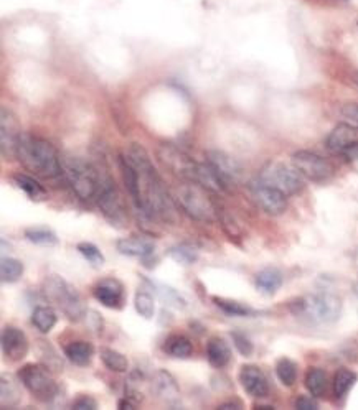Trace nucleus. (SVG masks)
<instances>
[{"label":"nucleus","mask_w":358,"mask_h":410,"mask_svg":"<svg viewBox=\"0 0 358 410\" xmlns=\"http://www.w3.org/2000/svg\"><path fill=\"white\" fill-rule=\"evenodd\" d=\"M126 160L133 165L139 180V213L147 217H159L162 221L176 220V209H173L172 199L165 190L162 180L157 175L154 165L146 148L133 143L126 154H122Z\"/></svg>","instance_id":"1"},{"label":"nucleus","mask_w":358,"mask_h":410,"mask_svg":"<svg viewBox=\"0 0 358 410\" xmlns=\"http://www.w3.org/2000/svg\"><path fill=\"white\" fill-rule=\"evenodd\" d=\"M17 159L25 168L43 178H56L63 173L61 155L45 139L22 132L17 143Z\"/></svg>","instance_id":"2"},{"label":"nucleus","mask_w":358,"mask_h":410,"mask_svg":"<svg viewBox=\"0 0 358 410\" xmlns=\"http://www.w3.org/2000/svg\"><path fill=\"white\" fill-rule=\"evenodd\" d=\"M291 312L318 325H329L342 315V300L332 294H316L300 296L291 303Z\"/></svg>","instance_id":"3"},{"label":"nucleus","mask_w":358,"mask_h":410,"mask_svg":"<svg viewBox=\"0 0 358 410\" xmlns=\"http://www.w3.org/2000/svg\"><path fill=\"white\" fill-rule=\"evenodd\" d=\"M61 170L73 191L81 199H93L99 191V170L80 157L61 155Z\"/></svg>","instance_id":"4"},{"label":"nucleus","mask_w":358,"mask_h":410,"mask_svg":"<svg viewBox=\"0 0 358 410\" xmlns=\"http://www.w3.org/2000/svg\"><path fill=\"white\" fill-rule=\"evenodd\" d=\"M43 294L65 313L68 320L78 321L81 317H85L86 310L80 292L60 276L46 277L45 283H43Z\"/></svg>","instance_id":"5"},{"label":"nucleus","mask_w":358,"mask_h":410,"mask_svg":"<svg viewBox=\"0 0 358 410\" xmlns=\"http://www.w3.org/2000/svg\"><path fill=\"white\" fill-rule=\"evenodd\" d=\"M176 199L178 206L183 209L185 215H189L191 220L202 222H213L216 220V209L213 206L212 199L208 198L207 190L194 181L190 185L178 186L176 191Z\"/></svg>","instance_id":"6"},{"label":"nucleus","mask_w":358,"mask_h":410,"mask_svg":"<svg viewBox=\"0 0 358 410\" xmlns=\"http://www.w3.org/2000/svg\"><path fill=\"white\" fill-rule=\"evenodd\" d=\"M17 377L22 386L40 402H51L58 395V384L50 374V371L46 369V366L35 363L25 364L19 369Z\"/></svg>","instance_id":"7"},{"label":"nucleus","mask_w":358,"mask_h":410,"mask_svg":"<svg viewBox=\"0 0 358 410\" xmlns=\"http://www.w3.org/2000/svg\"><path fill=\"white\" fill-rule=\"evenodd\" d=\"M257 180L264 185L273 186L286 196L299 193L304 188V177L294 167L282 163V161H269L259 172Z\"/></svg>","instance_id":"8"},{"label":"nucleus","mask_w":358,"mask_h":410,"mask_svg":"<svg viewBox=\"0 0 358 410\" xmlns=\"http://www.w3.org/2000/svg\"><path fill=\"white\" fill-rule=\"evenodd\" d=\"M98 204L101 208L106 220L114 224H124L126 222V208L122 203L119 191L116 188V183L108 173L99 172V191H98Z\"/></svg>","instance_id":"9"},{"label":"nucleus","mask_w":358,"mask_h":410,"mask_svg":"<svg viewBox=\"0 0 358 410\" xmlns=\"http://www.w3.org/2000/svg\"><path fill=\"white\" fill-rule=\"evenodd\" d=\"M292 167L307 180L322 183L334 175V167L322 155L309 150H299L292 155Z\"/></svg>","instance_id":"10"},{"label":"nucleus","mask_w":358,"mask_h":410,"mask_svg":"<svg viewBox=\"0 0 358 410\" xmlns=\"http://www.w3.org/2000/svg\"><path fill=\"white\" fill-rule=\"evenodd\" d=\"M159 159L162 160V163L173 173V175L180 177L187 181L195 183L198 163H196L190 155H187L182 148L165 143V145L159 148Z\"/></svg>","instance_id":"11"},{"label":"nucleus","mask_w":358,"mask_h":410,"mask_svg":"<svg viewBox=\"0 0 358 410\" xmlns=\"http://www.w3.org/2000/svg\"><path fill=\"white\" fill-rule=\"evenodd\" d=\"M205 157H207V163L212 165V168L228 190L243 180V167L233 157L221 150H207Z\"/></svg>","instance_id":"12"},{"label":"nucleus","mask_w":358,"mask_h":410,"mask_svg":"<svg viewBox=\"0 0 358 410\" xmlns=\"http://www.w3.org/2000/svg\"><path fill=\"white\" fill-rule=\"evenodd\" d=\"M251 196L255 199V203L259 206L266 215L271 216H279L286 211L287 208V196L281 193V191L273 188V186L264 185L263 181L256 180L251 183L250 186Z\"/></svg>","instance_id":"13"},{"label":"nucleus","mask_w":358,"mask_h":410,"mask_svg":"<svg viewBox=\"0 0 358 410\" xmlns=\"http://www.w3.org/2000/svg\"><path fill=\"white\" fill-rule=\"evenodd\" d=\"M20 134L19 121L14 112L6 106L0 107V152L6 160L15 157Z\"/></svg>","instance_id":"14"},{"label":"nucleus","mask_w":358,"mask_h":410,"mask_svg":"<svg viewBox=\"0 0 358 410\" xmlns=\"http://www.w3.org/2000/svg\"><path fill=\"white\" fill-rule=\"evenodd\" d=\"M0 343H2V353L12 363L22 361L25 356L28 355V338L17 326H6L2 330V337H0Z\"/></svg>","instance_id":"15"},{"label":"nucleus","mask_w":358,"mask_h":410,"mask_svg":"<svg viewBox=\"0 0 358 410\" xmlns=\"http://www.w3.org/2000/svg\"><path fill=\"white\" fill-rule=\"evenodd\" d=\"M241 387L248 395L255 399H264L269 394V382L266 374L255 364H244L238 374Z\"/></svg>","instance_id":"16"},{"label":"nucleus","mask_w":358,"mask_h":410,"mask_svg":"<svg viewBox=\"0 0 358 410\" xmlns=\"http://www.w3.org/2000/svg\"><path fill=\"white\" fill-rule=\"evenodd\" d=\"M93 295L103 307L111 310H121L126 300L124 287H122V283L114 277L103 278V280L94 287Z\"/></svg>","instance_id":"17"},{"label":"nucleus","mask_w":358,"mask_h":410,"mask_svg":"<svg viewBox=\"0 0 358 410\" xmlns=\"http://www.w3.org/2000/svg\"><path fill=\"white\" fill-rule=\"evenodd\" d=\"M325 147L334 154H347L358 147V129L342 122L325 139Z\"/></svg>","instance_id":"18"},{"label":"nucleus","mask_w":358,"mask_h":410,"mask_svg":"<svg viewBox=\"0 0 358 410\" xmlns=\"http://www.w3.org/2000/svg\"><path fill=\"white\" fill-rule=\"evenodd\" d=\"M152 392L157 395V399L169 405H177L180 400V389H178L176 377L165 369L155 371L152 377Z\"/></svg>","instance_id":"19"},{"label":"nucleus","mask_w":358,"mask_h":410,"mask_svg":"<svg viewBox=\"0 0 358 410\" xmlns=\"http://www.w3.org/2000/svg\"><path fill=\"white\" fill-rule=\"evenodd\" d=\"M116 249L119 254L128 257H139V259L146 260L151 256H154L155 246L151 239L137 238V235H130V238H122L116 242Z\"/></svg>","instance_id":"20"},{"label":"nucleus","mask_w":358,"mask_h":410,"mask_svg":"<svg viewBox=\"0 0 358 410\" xmlns=\"http://www.w3.org/2000/svg\"><path fill=\"white\" fill-rule=\"evenodd\" d=\"M207 359L216 369H223L231 361V350L225 339L213 337L207 343Z\"/></svg>","instance_id":"21"},{"label":"nucleus","mask_w":358,"mask_h":410,"mask_svg":"<svg viewBox=\"0 0 358 410\" xmlns=\"http://www.w3.org/2000/svg\"><path fill=\"white\" fill-rule=\"evenodd\" d=\"M195 183H198V185L203 186V188L207 191H213V193H223V191H230L225 186V183L221 181V178L216 175V172L212 168V165L210 163H198Z\"/></svg>","instance_id":"22"},{"label":"nucleus","mask_w":358,"mask_h":410,"mask_svg":"<svg viewBox=\"0 0 358 410\" xmlns=\"http://www.w3.org/2000/svg\"><path fill=\"white\" fill-rule=\"evenodd\" d=\"M65 356L76 366H88L94 356V348L93 344L88 341H71L65 346Z\"/></svg>","instance_id":"23"},{"label":"nucleus","mask_w":358,"mask_h":410,"mask_svg":"<svg viewBox=\"0 0 358 410\" xmlns=\"http://www.w3.org/2000/svg\"><path fill=\"white\" fill-rule=\"evenodd\" d=\"M255 283L259 292L266 295H274L282 287V274L274 267L263 269L256 274Z\"/></svg>","instance_id":"24"},{"label":"nucleus","mask_w":358,"mask_h":410,"mask_svg":"<svg viewBox=\"0 0 358 410\" xmlns=\"http://www.w3.org/2000/svg\"><path fill=\"white\" fill-rule=\"evenodd\" d=\"M19 382L12 376L2 374V377H0V405H2V409H10L19 405L22 399Z\"/></svg>","instance_id":"25"},{"label":"nucleus","mask_w":358,"mask_h":410,"mask_svg":"<svg viewBox=\"0 0 358 410\" xmlns=\"http://www.w3.org/2000/svg\"><path fill=\"white\" fill-rule=\"evenodd\" d=\"M164 351L177 359H187L194 353V346L190 339L183 335H170L164 343Z\"/></svg>","instance_id":"26"},{"label":"nucleus","mask_w":358,"mask_h":410,"mask_svg":"<svg viewBox=\"0 0 358 410\" xmlns=\"http://www.w3.org/2000/svg\"><path fill=\"white\" fill-rule=\"evenodd\" d=\"M213 303L216 305L221 312L226 313L230 317H256L257 313L255 308H251L250 305L237 302V300L223 298V296H213Z\"/></svg>","instance_id":"27"},{"label":"nucleus","mask_w":358,"mask_h":410,"mask_svg":"<svg viewBox=\"0 0 358 410\" xmlns=\"http://www.w3.org/2000/svg\"><path fill=\"white\" fill-rule=\"evenodd\" d=\"M358 381V374L355 371L340 368L334 376V394L337 399H345V395L352 391Z\"/></svg>","instance_id":"28"},{"label":"nucleus","mask_w":358,"mask_h":410,"mask_svg":"<svg viewBox=\"0 0 358 410\" xmlns=\"http://www.w3.org/2000/svg\"><path fill=\"white\" fill-rule=\"evenodd\" d=\"M15 185L24 191L25 195L28 196L32 202H43L46 198V190L38 183L35 178L28 175H22V173H17L14 177Z\"/></svg>","instance_id":"29"},{"label":"nucleus","mask_w":358,"mask_h":410,"mask_svg":"<svg viewBox=\"0 0 358 410\" xmlns=\"http://www.w3.org/2000/svg\"><path fill=\"white\" fill-rule=\"evenodd\" d=\"M169 257L176 260L177 264L182 265H191L198 260V247L194 246L191 242H180L177 246L170 247L169 249Z\"/></svg>","instance_id":"30"},{"label":"nucleus","mask_w":358,"mask_h":410,"mask_svg":"<svg viewBox=\"0 0 358 410\" xmlns=\"http://www.w3.org/2000/svg\"><path fill=\"white\" fill-rule=\"evenodd\" d=\"M327 374L321 368H311L305 373L304 384L314 397H322L327 392Z\"/></svg>","instance_id":"31"},{"label":"nucleus","mask_w":358,"mask_h":410,"mask_svg":"<svg viewBox=\"0 0 358 410\" xmlns=\"http://www.w3.org/2000/svg\"><path fill=\"white\" fill-rule=\"evenodd\" d=\"M32 321L35 328L40 331V333L46 335L55 328L56 321H58V317H56L55 310L51 307H37L33 310Z\"/></svg>","instance_id":"32"},{"label":"nucleus","mask_w":358,"mask_h":410,"mask_svg":"<svg viewBox=\"0 0 358 410\" xmlns=\"http://www.w3.org/2000/svg\"><path fill=\"white\" fill-rule=\"evenodd\" d=\"M99 357H101L103 364L109 371H112V373H128L129 361L122 353L111 350V348H101L99 350Z\"/></svg>","instance_id":"33"},{"label":"nucleus","mask_w":358,"mask_h":410,"mask_svg":"<svg viewBox=\"0 0 358 410\" xmlns=\"http://www.w3.org/2000/svg\"><path fill=\"white\" fill-rule=\"evenodd\" d=\"M24 276V264L14 257H3L0 262V277L3 283H14Z\"/></svg>","instance_id":"34"},{"label":"nucleus","mask_w":358,"mask_h":410,"mask_svg":"<svg viewBox=\"0 0 358 410\" xmlns=\"http://www.w3.org/2000/svg\"><path fill=\"white\" fill-rule=\"evenodd\" d=\"M134 307H135V312H137L142 318L151 320L155 313L154 296H152L151 292H147L146 289H139L135 292V296H134Z\"/></svg>","instance_id":"35"},{"label":"nucleus","mask_w":358,"mask_h":410,"mask_svg":"<svg viewBox=\"0 0 358 410\" xmlns=\"http://www.w3.org/2000/svg\"><path fill=\"white\" fill-rule=\"evenodd\" d=\"M152 285V289L157 295H159V298L162 300L165 305H170V307H176V308H185L187 307V302L185 298L178 294L176 289H172V287H167V285H162V283H155V282H149Z\"/></svg>","instance_id":"36"},{"label":"nucleus","mask_w":358,"mask_h":410,"mask_svg":"<svg viewBox=\"0 0 358 410\" xmlns=\"http://www.w3.org/2000/svg\"><path fill=\"white\" fill-rule=\"evenodd\" d=\"M25 238L27 241L38 244V246H55L58 244V238L51 229L43 228V226H37V228H27L25 229Z\"/></svg>","instance_id":"37"},{"label":"nucleus","mask_w":358,"mask_h":410,"mask_svg":"<svg viewBox=\"0 0 358 410\" xmlns=\"http://www.w3.org/2000/svg\"><path fill=\"white\" fill-rule=\"evenodd\" d=\"M276 376L282 386L292 387L298 381V364L294 361L287 359V357H282L276 364Z\"/></svg>","instance_id":"38"},{"label":"nucleus","mask_w":358,"mask_h":410,"mask_svg":"<svg viewBox=\"0 0 358 410\" xmlns=\"http://www.w3.org/2000/svg\"><path fill=\"white\" fill-rule=\"evenodd\" d=\"M76 251L80 252V254L85 257L88 262H91L93 265H96V267H99V265L104 264V256L103 252L98 249V247L94 246L93 242H80L76 246Z\"/></svg>","instance_id":"39"},{"label":"nucleus","mask_w":358,"mask_h":410,"mask_svg":"<svg viewBox=\"0 0 358 410\" xmlns=\"http://www.w3.org/2000/svg\"><path fill=\"white\" fill-rule=\"evenodd\" d=\"M231 338H233V343H235V348H237L238 353L244 357L251 356L253 351H255V348H253V343L251 339L246 337V335L239 333V331H235V333H231Z\"/></svg>","instance_id":"40"},{"label":"nucleus","mask_w":358,"mask_h":410,"mask_svg":"<svg viewBox=\"0 0 358 410\" xmlns=\"http://www.w3.org/2000/svg\"><path fill=\"white\" fill-rule=\"evenodd\" d=\"M340 116L345 124H350L358 129V104L357 102H347L340 107Z\"/></svg>","instance_id":"41"},{"label":"nucleus","mask_w":358,"mask_h":410,"mask_svg":"<svg viewBox=\"0 0 358 410\" xmlns=\"http://www.w3.org/2000/svg\"><path fill=\"white\" fill-rule=\"evenodd\" d=\"M71 407L76 410H96L98 409V402L91 395H80L78 399L73 400Z\"/></svg>","instance_id":"42"},{"label":"nucleus","mask_w":358,"mask_h":410,"mask_svg":"<svg viewBox=\"0 0 358 410\" xmlns=\"http://www.w3.org/2000/svg\"><path fill=\"white\" fill-rule=\"evenodd\" d=\"M294 405H296V409H299V410H317L318 409V404L314 395L312 397L299 395Z\"/></svg>","instance_id":"43"},{"label":"nucleus","mask_w":358,"mask_h":410,"mask_svg":"<svg viewBox=\"0 0 358 410\" xmlns=\"http://www.w3.org/2000/svg\"><path fill=\"white\" fill-rule=\"evenodd\" d=\"M86 317V325L90 326L93 331H101L103 330V320L101 317H99L98 312H94V310H88V312L85 313Z\"/></svg>","instance_id":"44"},{"label":"nucleus","mask_w":358,"mask_h":410,"mask_svg":"<svg viewBox=\"0 0 358 410\" xmlns=\"http://www.w3.org/2000/svg\"><path fill=\"white\" fill-rule=\"evenodd\" d=\"M243 405H241V402H233V400H230V402H225V404H221L220 407L218 409H223V410H228V409H241Z\"/></svg>","instance_id":"45"},{"label":"nucleus","mask_w":358,"mask_h":410,"mask_svg":"<svg viewBox=\"0 0 358 410\" xmlns=\"http://www.w3.org/2000/svg\"><path fill=\"white\" fill-rule=\"evenodd\" d=\"M353 84H355L357 88H358V74H355V76H353Z\"/></svg>","instance_id":"46"}]
</instances>
